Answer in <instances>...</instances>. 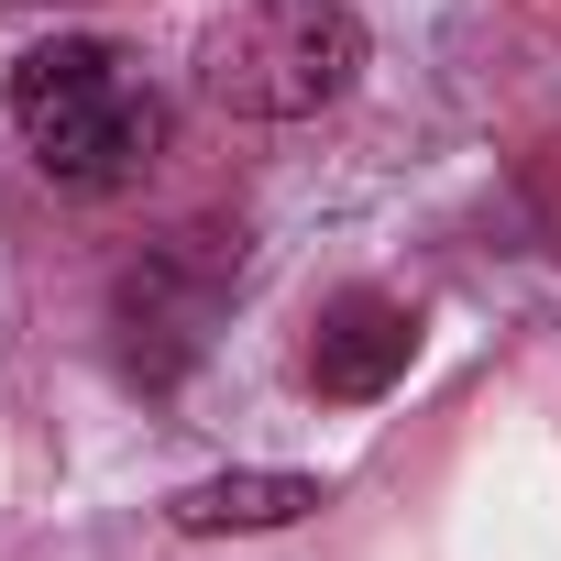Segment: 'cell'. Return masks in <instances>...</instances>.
<instances>
[{"instance_id":"6da1fadb","label":"cell","mask_w":561,"mask_h":561,"mask_svg":"<svg viewBox=\"0 0 561 561\" xmlns=\"http://www.w3.org/2000/svg\"><path fill=\"white\" fill-rule=\"evenodd\" d=\"M12 133L34 144V165L56 187H122L144 176V154L165 144V100L89 34L67 45H34L12 67Z\"/></svg>"},{"instance_id":"7a4b0ae2","label":"cell","mask_w":561,"mask_h":561,"mask_svg":"<svg viewBox=\"0 0 561 561\" xmlns=\"http://www.w3.org/2000/svg\"><path fill=\"white\" fill-rule=\"evenodd\" d=\"M364 78V23L342 0H231L198 34V100L231 122H309Z\"/></svg>"},{"instance_id":"3957f363","label":"cell","mask_w":561,"mask_h":561,"mask_svg":"<svg viewBox=\"0 0 561 561\" xmlns=\"http://www.w3.org/2000/svg\"><path fill=\"white\" fill-rule=\"evenodd\" d=\"M231 275H242V242L231 231H176L154 242L133 275H122V298H111V331H122V364L144 386H176L198 353H209V320L231 298Z\"/></svg>"},{"instance_id":"277c9868","label":"cell","mask_w":561,"mask_h":561,"mask_svg":"<svg viewBox=\"0 0 561 561\" xmlns=\"http://www.w3.org/2000/svg\"><path fill=\"white\" fill-rule=\"evenodd\" d=\"M408 353H419V309L353 287V298L320 320V342H309V386H320L331 408H364V397H386V386L408 375Z\"/></svg>"},{"instance_id":"5b68a950","label":"cell","mask_w":561,"mask_h":561,"mask_svg":"<svg viewBox=\"0 0 561 561\" xmlns=\"http://www.w3.org/2000/svg\"><path fill=\"white\" fill-rule=\"evenodd\" d=\"M320 506H331L320 473H275V462H253V473L176 484V495H165V528H176V539H253V528H298V517H320Z\"/></svg>"}]
</instances>
